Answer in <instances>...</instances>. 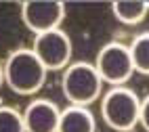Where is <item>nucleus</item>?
Listing matches in <instances>:
<instances>
[{
  "mask_svg": "<svg viewBox=\"0 0 149 132\" xmlns=\"http://www.w3.org/2000/svg\"><path fill=\"white\" fill-rule=\"evenodd\" d=\"M95 67H97V72L105 84H111V88L124 86L134 74V65H132V57H130L128 44H122V42L105 44L97 53Z\"/></svg>",
  "mask_w": 149,
  "mask_h": 132,
  "instance_id": "obj_4",
  "label": "nucleus"
},
{
  "mask_svg": "<svg viewBox=\"0 0 149 132\" xmlns=\"http://www.w3.org/2000/svg\"><path fill=\"white\" fill-rule=\"evenodd\" d=\"M63 19H65V6L61 2H23L21 4V21L34 36L61 29Z\"/></svg>",
  "mask_w": 149,
  "mask_h": 132,
  "instance_id": "obj_6",
  "label": "nucleus"
},
{
  "mask_svg": "<svg viewBox=\"0 0 149 132\" xmlns=\"http://www.w3.org/2000/svg\"><path fill=\"white\" fill-rule=\"evenodd\" d=\"M4 86V65L0 63V88Z\"/></svg>",
  "mask_w": 149,
  "mask_h": 132,
  "instance_id": "obj_13",
  "label": "nucleus"
},
{
  "mask_svg": "<svg viewBox=\"0 0 149 132\" xmlns=\"http://www.w3.org/2000/svg\"><path fill=\"white\" fill-rule=\"evenodd\" d=\"M57 132H97V119L88 107L69 105L67 109H61Z\"/></svg>",
  "mask_w": 149,
  "mask_h": 132,
  "instance_id": "obj_8",
  "label": "nucleus"
},
{
  "mask_svg": "<svg viewBox=\"0 0 149 132\" xmlns=\"http://www.w3.org/2000/svg\"><path fill=\"white\" fill-rule=\"evenodd\" d=\"M130 57H132V65L136 74L149 76V32L139 34L130 44Z\"/></svg>",
  "mask_w": 149,
  "mask_h": 132,
  "instance_id": "obj_10",
  "label": "nucleus"
},
{
  "mask_svg": "<svg viewBox=\"0 0 149 132\" xmlns=\"http://www.w3.org/2000/svg\"><path fill=\"white\" fill-rule=\"evenodd\" d=\"M4 84L15 94L29 97L44 86L48 69L40 63L32 48H17L4 61Z\"/></svg>",
  "mask_w": 149,
  "mask_h": 132,
  "instance_id": "obj_1",
  "label": "nucleus"
},
{
  "mask_svg": "<svg viewBox=\"0 0 149 132\" xmlns=\"http://www.w3.org/2000/svg\"><path fill=\"white\" fill-rule=\"evenodd\" d=\"M111 13L116 21L122 25H136L149 15V2H141V0H122V2L111 4Z\"/></svg>",
  "mask_w": 149,
  "mask_h": 132,
  "instance_id": "obj_9",
  "label": "nucleus"
},
{
  "mask_svg": "<svg viewBox=\"0 0 149 132\" xmlns=\"http://www.w3.org/2000/svg\"><path fill=\"white\" fill-rule=\"evenodd\" d=\"M101 117L116 132H130L139 126L141 99L126 86H113L101 99Z\"/></svg>",
  "mask_w": 149,
  "mask_h": 132,
  "instance_id": "obj_3",
  "label": "nucleus"
},
{
  "mask_svg": "<svg viewBox=\"0 0 149 132\" xmlns=\"http://www.w3.org/2000/svg\"><path fill=\"white\" fill-rule=\"evenodd\" d=\"M32 50L48 72H59V69H65L69 65L74 46H72V38L63 29H53V32L34 36Z\"/></svg>",
  "mask_w": 149,
  "mask_h": 132,
  "instance_id": "obj_5",
  "label": "nucleus"
},
{
  "mask_svg": "<svg viewBox=\"0 0 149 132\" xmlns=\"http://www.w3.org/2000/svg\"><path fill=\"white\" fill-rule=\"evenodd\" d=\"M0 132H25L21 111L13 107H0Z\"/></svg>",
  "mask_w": 149,
  "mask_h": 132,
  "instance_id": "obj_11",
  "label": "nucleus"
},
{
  "mask_svg": "<svg viewBox=\"0 0 149 132\" xmlns=\"http://www.w3.org/2000/svg\"><path fill=\"white\" fill-rule=\"evenodd\" d=\"M61 109L48 99H34L23 111L25 132H57Z\"/></svg>",
  "mask_w": 149,
  "mask_h": 132,
  "instance_id": "obj_7",
  "label": "nucleus"
},
{
  "mask_svg": "<svg viewBox=\"0 0 149 132\" xmlns=\"http://www.w3.org/2000/svg\"><path fill=\"white\" fill-rule=\"evenodd\" d=\"M103 80L99 76L95 63H69L63 69L61 76V90L63 97L69 101V105H78V107H88L91 103L101 97L103 90Z\"/></svg>",
  "mask_w": 149,
  "mask_h": 132,
  "instance_id": "obj_2",
  "label": "nucleus"
},
{
  "mask_svg": "<svg viewBox=\"0 0 149 132\" xmlns=\"http://www.w3.org/2000/svg\"><path fill=\"white\" fill-rule=\"evenodd\" d=\"M139 124L149 132V97L141 99V117H139Z\"/></svg>",
  "mask_w": 149,
  "mask_h": 132,
  "instance_id": "obj_12",
  "label": "nucleus"
}]
</instances>
